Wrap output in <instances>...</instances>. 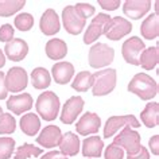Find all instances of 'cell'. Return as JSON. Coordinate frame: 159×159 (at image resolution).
<instances>
[{
    "instance_id": "obj_4",
    "label": "cell",
    "mask_w": 159,
    "mask_h": 159,
    "mask_svg": "<svg viewBox=\"0 0 159 159\" xmlns=\"http://www.w3.org/2000/svg\"><path fill=\"white\" fill-rule=\"evenodd\" d=\"M115 59V49L111 47L105 43H93L89 49V55H88V61L89 66L93 69L100 70L101 67L109 66Z\"/></svg>"
},
{
    "instance_id": "obj_2",
    "label": "cell",
    "mask_w": 159,
    "mask_h": 159,
    "mask_svg": "<svg viewBox=\"0 0 159 159\" xmlns=\"http://www.w3.org/2000/svg\"><path fill=\"white\" fill-rule=\"evenodd\" d=\"M61 101L59 97L51 90H45L38 96L35 101V109L38 116L42 117L45 121H54L59 113Z\"/></svg>"
},
{
    "instance_id": "obj_14",
    "label": "cell",
    "mask_w": 159,
    "mask_h": 159,
    "mask_svg": "<svg viewBox=\"0 0 159 159\" xmlns=\"http://www.w3.org/2000/svg\"><path fill=\"white\" fill-rule=\"evenodd\" d=\"M39 30L43 35H47V37H53V35L59 33L61 22H59V16L55 12V10L47 8L42 14L41 19H39Z\"/></svg>"
},
{
    "instance_id": "obj_27",
    "label": "cell",
    "mask_w": 159,
    "mask_h": 159,
    "mask_svg": "<svg viewBox=\"0 0 159 159\" xmlns=\"http://www.w3.org/2000/svg\"><path fill=\"white\" fill-rule=\"evenodd\" d=\"M31 84H33L34 89H38V90L47 89L51 84L50 71L41 66L35 67V69L31 71Z\"/></svg>"
},
{
    "instance_id": "obj_6",
    "label": "cell",
    "mask_w": 159,
    "mask_h": 159,
    "mask_svg": "<svg viewBox=\"0 0 159 159\" xmlns=\"http://www.w3.org/2000/svg\"><path fill=\"white\" fill-rule=\"evenodd\" d=\"M124 127H131V128H139L140 121L138 120L134 115H123V116H111L105 121L104 125V136L105 139H109L115 136L119 131Z\"/></svg>"
},
{
    "instance_id": "obj_5",
    "label": "cell",
    "mask_w": 159,
    "mask_h": 159,
    "mask_svg": "<svg viewBox=\"0 0 159 159\" xmlns=\"http://www.w3.org/2000/svg\"><path fill=\"white\" fill-rule=\"evenodd\" d=\"M113 144L121 147L124 151H127V155H132L136 154L142 148V136L138 131H135L131 127H124L115 136Z\"/></svg>"
},
{
    "instance_id": "obj_11",
    "label": "cell",
    "mask_w": 159,
    "mask_h": 159,
    "mask_svg": "<svg viewBox=\"0 0 159 159\" xmlns=\"http://www.w3.org/2000/svg\"><path fill=\"white\" fill-rule=\"evenodd\" d=\"M144 49H146V45L140 38L131 37L123 43L121 55L127 63L134 66H139V58H140V54Z\"/></svg>"
},
{
    "instance_id": "obj_23",
    "label": "cell",
    "mask_w": 159,
    "mask_h": 159,
    "mask_svg": "<svg viewBox=\"0 0 159 159\" xmlns=\"http://www.w3.org/2000/svg\"><path fill=\"white\" fill-rule=\"evenodd\" d=\"M140 120L147 128H155L159 124V102L148 101L140 112Z\"/></svg>"
},
{
    "instance_id": "obj_42",
    "label": "cell",
    "mask_w": 159,
    "mask_h": 159,
    "mask_svg": "<svg viewBox=\"0 0 159 159\" xmlns=\"http://www.w3.org/2000/svg\"><path fill=\"white\" fill-rule=\"evenodd\" d=\"M4 65H6V55L3 53V50L0 49V69H2Z\"/></svg>"
},
{
    "instance_id": "obj_28",
    "label": "cell",
    "mask_w": 159,
    "mask_h": 159,
    "mask_svg": "<svg viewBox=\"0 0 159 159\" xmlns=\"http://www.w3.org/2000/svg\"><path fill=\"white\" fill-rule=\"evenodd\" d=\"M93 84V73L88 70H82L77 73V75L71 81V89L77 92H88V89L92 88Z\"/></svg>"
},
{
    "instance_id": "obj_8",
    "label": "cell",
    "mask_w": 159,
    "mask_h": 159,
    "mask_svg": "<svg viewBox=\"0 0 159 159\" xmlns=\"http://www.w3.org/2000/svg\"><path fill=\"white\" fill-rule=\"evenodd\" d=\"M111 20V16L108 14H97L96 16L92 19V22L89 23L88 29L85 30L84 34V43L85 45H93L96 43V41L101 35H104L105 29L108 26V23Z\"/></svg>"
},
{
    "instance_id": "obj_41",
    "label": "cell",
    "mask_w": 159,
    "mask_h": 159,
    "mask_svg": "<svg viewBox=\"0 0 159 159\" xmlns=\"http://www.w3.org/2000/svg\"><path fill=\"white\" fill-rule=\"evenodd\" d=\"M41 159H69L66 155H63L62 152H59L57 150H53V151H49V152L43 154Z\"/></svg>"
},
{
    "instance_id": "obj_19",
    "label": "cell",
    "mask_w": 159,
    "mask_h": 159,
    "mask_svg": "<svg viewBox=\"0 0 159 159\" xmlns=\"http://www.w3.org/2000/svg\"><path fill=\"white\" fill-rule=\"evenodd\" d=\"M74 66L71 62L67 61H59L51 67V75L58 85H66L73 80L74 77Z\"/></svg>"
},
{
    "instance_id": "obj_35",
    "label": "cell",
    "mask_w": 159,
    "mask_h": 159,
    "mask_svg": "<svg viewBox=\"0 0 159 159\" xmlns=\"http://www.w3.org/2000/svg\"><path fill=\"white\" fill-rule=\"evenodd\" d=\"M74 8L77 10V12L81 15L84 19H88L90 16H93L96 14V8H94L93 4H89V3H77L74 6Z\"/></svg>"
},
{
    "instance_id": "obj_33",
    "label": "cell",
    "mask_w": 159,
    "mask_h": 159,
    "mask_svg": "<svg viewBox=\"0 0 159 159\" xmlns=\"http://www.w3.org/2000/svg\"><path fill=\"white\" fill-rule=\"evenodd\" d=\"M15 150V140L8 136H0V159H10Z\"/></svg>"
},
{
    "instance_id": "obj_12",
    "label": "cell",
    "mask_w": 159,
    "mask_h": 159,
    "mask_svg": "<svg viewBox=\"0 0 159 159\" xmlns=\"http://www.w3.org/2000/svg\"><path fill=\"white\" fill-rule=\"evenodd\" d=\"M85 101L82 97L80 96H71L69 100H66V102L62 107L61 115H59V120L63 124H73L77 120V117L81 115L82 109H84Z\"/></svg>"
},
{
    "instance_id": "obj_36",
    "label": "cell",
    "mask_w": 159,
    "mask_h": 159,
    "mask_svg": "<svg viewBox=\"0 0 159 159\" xmlns=\"http://www.w3.org/2000/svg\"><path fill=\"white\" fill-rule=\"evenodd\" d=\"M15 29L12 27V25L10 23H6V25H2L0 27V42L8 43L15 38Z\"/></svg>"
},
{
    "instance_id": "obj_32",
    "label": "cell",
    "mask_w": 159,
    "mask_h": 159,
    "mask_svg": "<svg viewBox=\"0 0 159 159\" xmlns=\"http://www.w3.org/2000/svg\"><path fill=\"white\" fill-rule=\"evenodd\" d=\"M14 25L19 31H30L34 27V16L29 12L18 14L14 19Z\"/></svg>"
},
{
    "instance_id": "obj_39",
    "label": "cell",
    "mask_w": 159,
    "mask_h": 159,
    "mask_svg": "<svg viewBox=\"0 0 159 159\" xmlns=\"http://www.w3.org/2000/svg\"><path fill=\"white\" fill-rule=\"evenodd\" d=\"M8 96V90L6 86V74L0 70V100H6Z\"/></svg>"
},
{
    "instance_id": "obj_21",
    "label": "cell",
    "mask_w": 159,
    "mask_h": 159,
    "mask_svg": "<svg viewBox=\"0 0 159 159\" xmlns=\"http://www.w3.org/2000/svg\"><path fill=\"white\" fill-rule=\"evenodd\" d=\"M59 152H62L66 157H74L80 152V147H81V142L77 134L74 132H65L61 136L59 140Z\"/></svg>"
},
{
    "instance_id": "obj_9",
    "label": "cell",
    "mask_w": 159,
    "mask_h": 159,
    "mask_svg": "<svg viewBox=\"0 0 159 159\" xmlns=\"http://www.w3.org/2000/svg\"><path fill=\"white\" fill-rule=\"evenodd\" d=\"M29 85V74L26 69L20 66H14L6 73V86L11 93L23 92Z\"/></svg>"
},
{
    "instance_id": "obj_16",
    "label": "cell",
    "mask_w": 159,
    "mask_h": 159,
    "mask_svg": "<svg viewBox=\"0 0 159 159\" xmlns=\"http://www.w3.org/2000/svg\"><path fill=\"white\" fill-rule=\"evenodd\" d=\"M3 53H4L6 58L14 62L23 61L29 54V43L22 38H14L11 42L6 43Z\"/></svg>"
},
{
    "instance_id": "obj_1",
    "label": "cell",
    "mask_w": 159,
    "mask_h": 159,
    "mask_svg": "<svg viewBox=\"0 0 159 159\" xmlns=\"http://www.w3.org/2000/svg\"><path fill=\"white\" fill-rule=\"evenodd\" d=\"M128 92L143 101H150L158 94V82L146 73H136L128 84Z\"/></svg>"
},
{
    "instance_id": "obj_13",
    "label": "cell",
    "mask_w": 159,
    "mask_h": 159,
    "mask_svg": "<svg viewBox=\"0 0 159 159\" xmlns=\"http://www.w3.org/2000/svg\"><path fill=\"white\" fill-rule=\"evenodd\" d=\"M101 127V119L94 112H85L80 117V120L75 124V131L81 136H88L98 132Z\"/></svg>"
},
{
    "instance_id": "obj_7",
    "label": "cell",
    "mask_w": 159,
    "mask_h": 159,
    "mask_svg": "<svg viewBox=\"0 0 159 159\" xmlns=\"http://www.w3.org/2000/svg\"><path fill=\"white\" fill-rule=\"evenodd\" d=\"M62 25L70 35H80L85 29L86 19L77 12L74 6H66L62 10Z\"/></svg>"
},
{
    "instance_id": "obj_22",
    "label": "cell",
    "mask_w": 159,
    "mask_h": 159,
    "mask_svg": "<svg viewBox=\"0 0 159 159\" xmlns=\"http://www.w3.org/2000/svg\"><path fill=\"white\" fill-rule=\"evenodd\" d=\"M46 55L53 61H59L67 54V45L61 38H51L45 46Z\"/></svg>"
},
{
    "instance_id": "obj_24",
    "label": "cell",
    "mask_w": 159,
    "mask_h": 159,
    "mask_svg": "<svg viewBox=\"0 0 159 159\" xmlns=\"http://www.w3.org/2000/svg\"><path fill=\"white\" fill-rule=\"evenodd\" d=\"M19 125L23 134H26L27 136H35L39 129H41V119L37 113L27 112L22 115L20 120H19Z\"/></svg>"
},
{
    "instance_id": "obj_25",
    "label": "cell",
    "mask_w": 159,
    "mask_h": 159,
    "mask_svg": "<svg viewBox=\"0 0 159 159\" xmlns=\"http://www.w3.org/2000/svg\"><path fill=\"white\" fill-rule=\"evenodd\" d=\"M140 34L144 39L152 41L157 39L159 35V15L158 14H150L140 26Z\"/></svg>"
},
{
    "instance_id": "obj_34",
    "label": "cell",
    "mask_w": 159,
    "mask_h": 159,
    "mask_svg": "<svg viewBox=\"0 0 159 159\" xmlns=\"http://www.w3.org/2000/svg\"><path fill=\"white\" fill-rule=\"evenodd\" d=\"M102 155H104L105 159H123L124 158V150H123L121 147L111 143L105 148L104 152H102Z\"/></svg>"
},
{
    "instance_id": "obj_30",
    "label": "cell",
    "mask_w": 159,
    "mask_h": 159,
    "mask_svg": "<svg viewBox=\"0 0 159 159\" xmlns=\"http://www.w3.org/2000/svg\"><path fill=\"white\" fill-rule=\"evenodd\" d=\"M41 154H43V148L37 147L31 143H23L19 146L14 154V159H29V158H37Z\"/></svg>"
},
{
    "instance_id": "obj_37",
    "label": "cell",
    "mask_w": 159,
    "mask_h": 159,
    "mask_svg": "<svg viewBox=\"0 0 159 159\" xmlns=\"http://www.w3.org/2000/svg\"><path fill=\"white\" fill-rule=\"evenodd\" d=\"M98 4L105 11H115L120 7V0H98Z\"/></svg>"
},
{
    "instance_id": "obj_38",
    "label": "cell",
    "mask_w": 159,
    "mask_h": 159,
    "mask_svg": "<svg viewBox=\"0 0 159 159\" xmlns=\"http://www.w3.org/2000/svg\"><path fill=\"white\" fill-rule=\"evenodd\" d=\"M148 147L151 150V152H152V155H159V135H154V136L150 138L148 140Z\"/></svg>"
},
{
    "instance_id": "obj_31",
    "label": "cell",
    "mask_w": 159,
    "mask_h": 159,
    "mask_svg": "<svg viewBox=\"0 0 159 159\" xmlns=\"http://www.w3.org/2000/svg\"><path fill=\"white\" fill-rule=\"evenodd\" d=\"M15 129H16V120L12 113L3 112L0 115V135L14 134Z\"/></svg>"
},
{
    "instance_id": "obj_17",
    "label": "cell",
    "mask_w": 159,
    "mask_h": 159,
    "mask_svg": "<svg viewBox=\"0 0 159 159\" xmlns=\"http://www.w3.org/2000/svg\"><path fill=\"white\" fill-rule=\"evenodd\" d=\"M33 105H34L33 97H31L30 93H26V92L14 94V96L8 97V100H7V108L14 115L27 113V111L33 108Z\"/></svg>"
},
{
    "instance_id": "obj_43",
    "label": "cell",
    "mask_w": 159,
    "mask_h": 159,
    "mask_svg": "<svg viewBox=\"0 0 159 159\" xmlns=\"http://www.w3.org/2000/svg\"><path fill=\"white\" fill-rule=\"evenodd\" d=\"M3 113V108H2V107H0V115H2Z\"/></svg>"
},
{
    "instance_id": "obj_18",
    "label": "cell",
    "mask_w": 159,
    "mask_h": 159,
    "mask_svg": "<svg viewBox=\"0 0 159 159\" xmlns=\"http://www.w3.org/2000/svg\"><path fill=\"white\" fill-rule=\"evenodd\" d=\"M62 132L58 125L49 124L41 131V134L37 136V143L41 144L43 148H54L59 144Z\"/></svg>"
},
{
    "instance_id": "obj_15",
    "label": "cell",
    "mask_w": 159,
    "mask_h": 159,
    "mask_svg": "<svg viewBox=\"0 0 159 159\" xmlns=\"http://www.w3.org/2000/svg\"><path fill=\"white\" fill-rule=\"evenodd\" d=\"M151 0H125L123 3V12L132 20H139L151 10Z\"/></svg>"
},
{
    "instance_id": "obj_20",
    "label": "cell",
    "mask_w": 159,
    "mask_h": 159,
    "mask_svg": "<svg viewBox=\"0 0 159 159\" xmlns=\"http://www.w3.org/2000/svg\"><path fill=\"white\" fill-rule=\"evenodd\" d=\"M102 150H104V142L100 136L97 135H90L86 136L85 140L82 142V150L81 154L85 158H100L102 155Z\"/></svg>"
},
{
    "instance_id": "obj_40",
    "label": "cell",
    "mask_w": 159,
    "mask_h": 159,
    "mask_svg": "<svg viewBox=\"0 0 159 159\" xmlns=\"http://www.w3.org/2000/svg\"><path fill=\"white\" fill-rule=\"evenodd\" d=\"M127 159H150V151L146 147L142 146V148L138 151L136 154L127 155Z\"/></svg>"
},
{
    "instance_id": "obj_26",
    "label": "cell",
    "mask_w": 159,
    "mask_h": 159,
    "mask_svg": "<svg viewBox=\"0 0 159 159\" xmlns=\"http://www.w3.org/2000/svg\"><path fill=\"white\" fill-rule=\"evenodd\" d=\"M159 62V47L151 46L142 51L139 58V66H142L144 70H152L158 66Z\"/></svg>"
},
{
    "instance_id": "obj_10",
    "label": "cell",
    "mask_w": 159,
    "mask_h": 159,
    "mask_svg": "<svg viewBox=\"0 0 159 159\" xmlns=\"http://www.w3.org/2000/svg\"><path fill=\"white\" fill-rule=\"evenodd\" d=\"M131 31H132V25L128 19L123 16H113L111 18L104 35L109 41H120L125 35H129Z\"/></svg>"
},
{
    "instance_id": "obj_29",
    "label": "cell",
    "mask_w": 159,
    "mask_h": 159,
    "mask_svg": "<svg viewBox=\"0 0 159 159\" xmlns=\"http://www.w3.org/2000/svg\"><path fill=\"white\" fill-rule=\"evenodd\" d=\"M26 0H2L0 2V16L8 18L18 14L26 6Z\"/></svg>"
},
{
    "instance_id": "obj_3",
    "label": "cell",
    "mask_w": 159,
    "mask_h": 159,
    "mask_svg": "<svg viewBox=\"0 0 159 159\" xmlns=\"http://www.w3.org/2000/svg\"><path fill=\"white\" fill-rule=\"evenodd\" d=\"M117 82V73L112 67L100 69L93 73V84H92V93L96 97H102L112 93L116 88Z\"/></svg>"
}]
</instances>
